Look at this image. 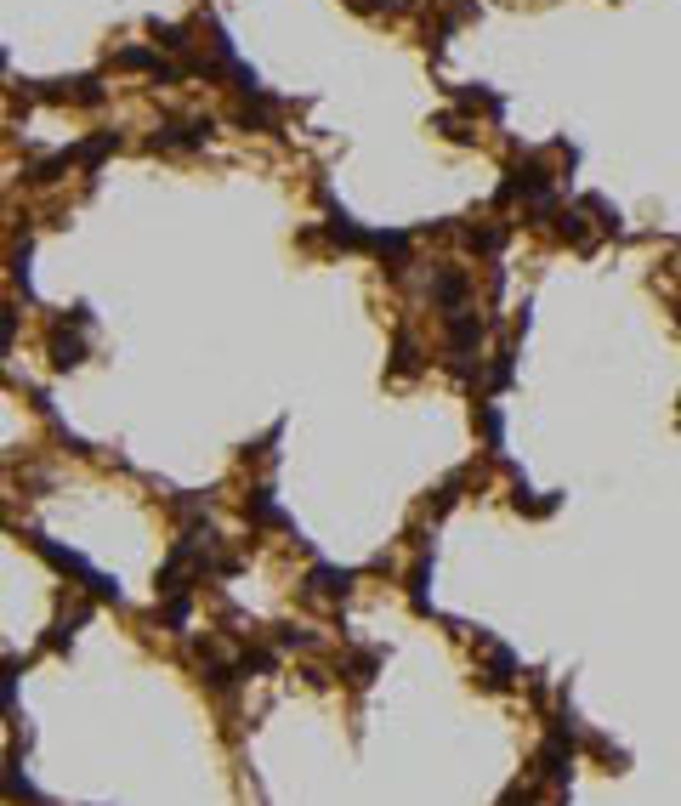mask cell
<instances>
[{
    "label": "cell",
    "instance_id": "4",
    "mask_svg": "<svg viewBox=\"0 0 681 806\" xmlns=\"http://www.w3.org/2000/svg\"><path fill=\"white\" fill-rule=\"evenodd\" d=\"M245 517H250V523H267V528H290V517H284L279 500H273V489H250Z\"/></svg>",
    "mask_w": 681,
    "mask_h": 806
},
{
    "label": "cell",
    "instance_id": "8",
    "mask_svg": "<svg viewBox=\"0 0 681 806\" xmlns=\"http://www.w3.org/2000/svg\"><path fill=\"white\" fill-rule=\"evenodd\" d=\"M392 369H398V375H415V369H420L415 347H409V335H398V347H392Z\"/></svg>",
    "mask_w": 681,
    "mask_h": 806
},
{
    "label": "cell",
    "instance_id": "6",
    "mask_svg": "<svg viewBox=\"0 0 681 806\" xmlns=\"http://www.w3.org/2000/svg\"><path fill=\"white\" fill-rule=\"evenodd\" d=\"M511 676H517V659H511V648H489V670H483V687H511Z\"/></svg>",
    "mask_w": 681,
    "mask_h": 806
},
{
    "label": "cell",
    "instance_id": "10",
    "mask_svg": "<svg viewBox=\"0 0 681 806\" xmlns=\"http://www.w3.org/2000/svg\"><path fill=\"white\" fill-rule=\"evenodd\" d=\"M352 6H364V12H375V6H386V0H352Z\"/></svg>",
    "mask_w": 681,
    "mask_h": 806
},
{
    "label": "cell",
    "instance_id": "2",
    "mask_svg": "<svg viewBox=\"0 0 681 806\" xmlns=\"http://www.w3.org/2000/svg\"><path fill=\"white\" fill-rule=\"evenodd\" d=\"M91 352H86V324H74L69 313L52 324V369H80Z\"/></svg>",
    "mask_w": 681,
    "mask_h": 806
},
{
    "label": "cell",
    "instance_id": "5",
    "mask_svg": "<svg viewBox=\"0 0 681 806\" xmlns=\"http://www.w3.org/2000/svg\"><path fill=\"white\" fill-rule=\"evenodd\" d=\"M500 245H506V228H500V222H477V228H466V250H477V256H494Z\"/></svg>",
    "mask_w": 681,
    "mask_h": 806
},
{
    "label": "cell",
    "instance_id": "1",
    "mask_svg": "<svg viewBox=\"0 0 681 806\" xmlns=\"http://www.w3.org/2000/svg\"><path fill=\"white\" fill-rule=\"evenodd\" d=\"M210 137V120H165L154 131V154H193V148H205Z\"/></svg>",
    "mask_w": 681,
    "mask_h": 806
},
{
    "label": "cell",
    "instance_id": "9",
    "mask_svg": "<svg viewBox=\"0 0 681 806\" xmlns=\"http://www.w3.org/2000/svg\"><path fill=\"white\" fill-rule=\"evenodd\" d=\"M12 335H18V313H12V307H6V313H0V358H6V352H12Z\"/></svg>",
    "mask_w": 681,
    "mask_h": 806
},
{
    "label": "cell",
    "instance_id": "3",
    "mask_svg": "<svg viewBox=\"0 0 681 806\" xmlns=\"http://www.w3.org/2000/svg\"><path fill=\"white\" fill-rule=\"evenodd\" d=\"M352 579H358L352 568H330V562H318L307 585H313V596H330V602H341V596L352 591Z\"/></svg>",
    "mask_w": 681,
    "mask_h": 806
},
{
    "label": "cell",
    "instance_id": "7",
    "mask_svg": "<svg viewBox=\"0 0 681 806\" xmlns=\"http://www.w3.org/2000/svg\"><path fill=\"white\" fill-rule=\"evenodd\" d=\"M18 676H23L18 659H0V716H12V710H18Z\"/></svg>",
    "mask_w": 681,
    "mask_h": 806
}]
</instances>
